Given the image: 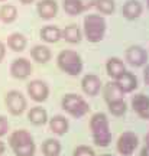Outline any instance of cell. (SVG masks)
<instances>
[{
  "mask_svg": "<svg viewBox=\"0 0 149 156\" xmlns=\"http://www.w3.org/2000/svg\"><path fill=\"white\" fill-rule=\"evenodd\" d=\"M20 2H22V3H25V5H28V3H32L33 0H20Z\"/></svg>",
  "mask_w": 149,
  "mask_h": 156,
  "instance_id": "cell-37",
  "label": "cell"
},
{
  "mask_svg": "<svg viewBox=\"0 0 149 156\" xmlns=\"http://www.w3.org/2000/svg\"><path fill=\"white\" fill-rule=\"evenodd\" d=\"M51 130L55 134H65L68 132V120L62 116H55L54 119H51L49 122Z\"/></svg>",
  "mask_w": 149,
  "mask_h": 156,
  "instance_id": "cell-20",
  "label": "cell"
},
{
  "mask_svg": "<svg viewBox=\"0 0 149 156\" xmlns=\"http://www.w3.org/2000/svg\"><path fill=\"white\" fill-rule=\"evenodd\" d=\"M100 156H111V155H100Z\"/></svg>",
  "mask_w": 149,
  "mask_h": 156,
  "instance_id": "cell-38",
  "label": "cell"
},
{
  "mask_svg": "<svg viewBox=\"0 0 149 156\" xmlns=\"http://www.w3.org/2000/svg\"><path fill=\"white\" fill-rule=\"evenodd\" d=\"M0 2H3V0H0Z\"/></svg>",
  "mask_w": 149,
  "mask_h": 156,
  "instance_id": "cell-40",
  "label": "cell"
},
{
  "mask_svg": "<svg viewBox=\"0 0 149 156\" xmlns=\"http://www.w3.org/2000/svg\"><path fill=\"white\" fill-rule=\"evenodd\" d=\"M132 107L140 119L149 120V97L145 94H136L132 98Z\"/></svg>",
  "mask_w": 149,
  "mask_h": 156,
  "instance_id": "cell-11",
  "label": "cell"
},
{
  "mask_svg": "<svg viewBox=\"0 0 149 156\" xmlns=\"http://www.w3.org/2000/svg\"><path fill=\"white\" fill-rule=\"evenodd\" d=\"M144 78H145V83H146V84L149 85V67H146V69H145Z\"/></svg>",
  "mask_w": 149,
  "mask_h": 156,
  "instance_id": "cell-33",
  "label": "cell"
},
{
  "mask_svg": "<svg viewBox=\"0 0 149 156\" xmlns=\"http://www.w3.org/2000/svg\"><path fill=\"white\" fill-rule=\"evenodd\" d=\"M126 59L133 67H142L148 61V54L142 46H130L126 51Z\"/></svg>",
  "mask_w": 149,
  "mask_h": 156,
  "instance_id": "cell-9",
  "label": "cell"
},
{
  "mask_svg": "<svg viewBox=\"0 0 149 156\" xmlns=\"http://www.w3.org/2000/svg\"><path fill=\"white\" fill-rule=\"evenodd\" d=\"M32 56L33 59L39 64H45V62L49 61L51 58V51L46 48V46H42V45H38L32 49Z\"/></svg>",
  "mask_w": 149,
  "mask_h": 156,
  "instance_id": "cell-23",
  "label": "cell"
},
{
  "mask_svg": "<svg viewBox=\"0 0 149 156\" xmlns=\"http://www.w3.org/2000/svg\"><path fill=\"white\" fill-rule=\"evenodd\" d=\"M7 44H9L12 51H15V52H22V51L25 49V46H26V39H25V36L20 34H13L9 36Z\"/></svg>",
  "mask_w": 149,
  "mask_h": 156,
  "instance_id": "cell-22",
  "label": "cell"
},
{
  "mask_svg": "<svg viewBox=\"0 0 149 156\" xmlns=\"http://www.w3.org/2000/svg\"><path fill=\"white\" fill-rule=\"evenodd\" d=\"M106 69H107L109 77H111V78H114V80H116V78H119L122 74L126 71V67H125L123 61H120L119 58H110V59L107 61Z\"/></svg>",
  "mask_w": 149,
  "mask_h": 156,
  "instance_id": "cell-16",
  "label": "cell"
},
{
  "mask_svg": "<svg viewBox=\"0 0 149 156\" xmlns=\"http://www.w3.org/2000/svg\"><path fill=\"white\" fill-rule=\"evenodd\" d=\"M9 143L16 156L35 155V142H33L31 133H28L26 130H16L15 133H12Z\"/></svg>",
  "mask_w": 149,
  "mask_h": 156,
  "instance_id": "cell-2",
  "label": "cell"
},
{
  "mask_svg": "<svg viewBox=\"0 0 149 156\" xmlns=\"http://www.w3.org/2000/svg\"><path fill=\"white\" fill-rule=\"evenodd\" d=\"M81 87H83V91L87 95H97L100 91V87H101V81L97 75H93V74H89L83 78L81 81Z\"/></svg>",
  "mask_w": 149,
  "mask_h": 156,
  "instance_id": "cell-13",
  "label": "cell"
},
{
  "mask_svg": "<svg viewBox=\"0 0 149 156\" xmlns=\"http://www.w3.org/2000/svg\"><path fill=\"white\" fill-rule=\"evenodd\" d=\"M6 106H7V110L13 116H19L26 108V100L22 95V93L13 90V91H9L6 95Z\"/></svg>",
  "mask_w": 149,
  "mask_h": 156,
  "instance_id": "cell-7",
  "label": "cell"
},
{
  "mask_svg": "<svg viewBox=\"0 0 149 156\" xmlns=\"http://www.w3.org/2000/svg\"><path fill=\"white\" fill-rule=\"evenodd\" d=\"M42 152L45 156H58L61 153V145L58 140L48 139L42 145Z\"/></svg>",
  "mask_w": 149,
  "mask_h": 156,
  "instance_id": "cell-24",
  "label": "cell"
},
{
  "mask_svg": "<svg viewBox=\"0 0 149 156\" xmlns=\"http://www.w3.org/2000/svg\"><path fill=\"white\" fill-rule=\"evenodd\" d=\"M90 129L93 134L94 143L100 147H106L110 145L111 133L109 127V119L104 113H96L90 120Z\"/></svg>",
  "mask_w": 149,
  "mask_h": 156,
  "instance_id": "cell-1",
  "label": "cell"
},
{
  "mask_svg": "<svg viewBox=\"0 0 149 156\" xmlns=\"http://www.w3.org/2000/svg\"><path fill=\"white\" fill-rule=\"evenodd\" d=\"M64 9L68 15H80L81 12H84L83 5L80 0H64Z\"/></svg>",
  "mask_w": 149,
  "mask_h": 156,
  "instance_id": "cell-27",
  "label": "cell"
},
{
  "mask_svg": "<svg viewBox=\"0 0 149 156\" xmlns=\"http://www.w3.org/2000/svg\"><path fill=\"white\" fill-rule=\"evenodd\" d=\"M103 94H104L106 101H107V103H110V101H114V100H119V98H123L125 93H123V91H122V90L117 87L116 83H109L104 87Z\"/></svg>",
  "mask_w": 149,
  "mask_h": 156,
  "instance_id": "cell-19",
  "label": "cell"
},
{
  "mask_svg": "<svg viewBox=\"0 0 149 156\" xmlns=\"http://www.w3.org/2000/svg\"><path fill=\"white\" fill-rule=\"evenodd\" d=\"M58 12V5L54 0H42L38 3V13L44 19H52L56 16Z\"/></svg>",
  "mask_w": 149,
  "mask_h": 156,
  "instance_id": "cell-14",
  "label": "cell"
},
{
  "mask_svg": "<svg viewBox=\"0 0 149 156\" xmlns=\"http://www.w3.org/2000/svg\"><path fill=\"white\" fill-rule=\"evenodd\" d=\"M122 12H123V16L129 19V20L138 19L140 16V13H142V5L136 0H129L126 5L123 6Z\"/></svg>",
  "mask_w": 149,
  "mask_h": 156,
  "instance_id": "cell-15",
  "label": "cell"
},
{
  "mask_svg": "<svg viewBox=\"0 0 149 156\" xmlns=\"http://www.w3.org/2000/svg\"><path fill=\"white\" fill-rule=\"evenodd\" d=\"M62 108L68 114L75 117V119H80V117L85 116L90 110L87 101L84 100L81 95H77V94H67L62 98Z\"/></svg>",
  "mask_w": 149,
  "mask_h": 156,
  "instance_id": "cell-5",
  "label": "cell"
},
{
  "mask_svg": "<svg viewBox=\"0 0 149 156\" xmlns=\"http://www.w3.org/2000/svg\"><path fill=\"white\" fill-rule=\"evenodd\" d=\"M81 2V5H83V9L84 10H87L90 7H93L94 3H96V0H80Z\"/></svg>",
  "mask_w": 149,
  "mask_h": 156,
  "instance_id": "cell-31",
  "label": "cell"
},
{
  "mask_svg": "<svg viewBox=\"0 0 149 156\" xmlns=\"http://www.w3.org/2000/svg\"><path fill=\"white\" fill-rule=\"evenodd\" d=\"M17 16V10L15 6L12 5H6L0 9V19L3 20L5 23H10L13 22Z\"/></svg>",
  "mask_w": 149,
  "mask_h": 156,
  "instance_id": "cell-26",
  "label": "cell"
},
{
  "mask_svg": "<svg viewBox=\"0 0 149 156\" xmlns=\"http://www.w3.org/2000/svg\"><path fill=\"white\" fill-rule=\"evenodd\" d=\"M94 6L104 15H110L114 12V2L113 0H96Z\"/></svg>",
  "mask_w": 149,
  "mask_h": 156,
  "instance_id": "cell-28",
  "label": "cell"
},
{
  "mask_svg": "<svg viewBox=\"0 0 149 156\" xmlns=\"http://www.w3.org/2000/svg\"><path fill=\"white\" fill-rule=\"evenodd\" d=\"M28 94L31 95V98L33 101H45L48 98V94H49V88L48 85L44 83V81H38L35 80L28 85Z\"/></svg>",
  "mask_w": 149,
  "mask_h": 156,
  "instance_id": "cell-8",
  "label": "cell"
},
{
  "mask_svg": "<svg viewBox=\"0 0 149 156\" xmlns=\"http://www.w3.org/2000/svg\"><path fill=\"white\" fill-rule=\"evenodd\" d=\"M148 7H149V0H148Z\"/></svg>",
  "mask_w": 149,
  "mask_h": 156,
  "instance_id": "cell-39",
  "label": "cell"
},
{
  "mask_svg": "<svg viewBox=\"0 0 149 156\" xmlns=\"http://www.w3.org/2000/svg\"><path fill=\"white\" fill-rule=\"evenodd\" d=\"M139 145L138 136L132 132H125L119 136L117 140V151L123 156H130L133 155V152L136 151V147Z\"/></svg>",
  "mask_w": 149,
  "mask_h": 156,
  "instance_id": "cell-6",
  "label": "cell"
},
{
  "mask_svg": "<svg viewBox=\"0 0 149 156\" xmlns=\"http://www.w3.org/2000/svg\"><path fill=\"white\" fill-rule=\"evenodd\" d=\"M10 73L15 78H19V80H23L31 75L32 73V65L29 64L28 59L25 58H19V59H15L10 65Z\"/></svg>",
  "mask_w": 149,
  "mask_h": 156,
  "instance_id": "cell-10",
  "label": "cell"
},
{
  "mask_svg": "<svg viewBox=\"0 0 149 156\" xmlns=\"http://www.w3.org/2000/svg\"><path fill=\"white\" fill-rule=\"evenodd\" d=\"M145 142H146V145L149 146V133L146 134V136H145Z\"/></svg>",
  "mask_w": 149,
  "mask_h": 156,
  "instance_id": "cell-36",
  "label": "cell"
},
{
  "mask_svg": "<svg viewBox=\"0 0 149 156\" xmlns=\"http://www.w3.org/2000/svg\"><path fill=\"white\" fill-rule=\"evenodd\" d=\"M5 143H3V142H2V140H0V156L3 155V152H5Z\"/></svg>",
  "mask_w": 149,
  "mask_h": 156,
  "instance_id": "cell-35",
  "label": "cell"
},
{
  "mask_svg": "<svg viewBox=\"0 0 149 156\" xmlns=\"http://www.w3.org/2000/svg\"><path fill=\"white\" fill-rule=\"evenodd\" d=\"M127 110V104L126 101L123 98H119V100H114V101H110L109 103V112L113 114V116H123Z\"/></svg>",
  "mask_w": 149,
  "mask_h": 156,
  "instance_id": "cell-25",
  "label": "cell"
},
{
  "mask_svg": "<svg viewBox=\"0 0 149 156\" xmlns=\"http://www.w3.org/2000/svg\"><path fill=\"white\" fill-rule=\"evenodd\" d=\"M41 36L45 42H49V44H55L58 42L61 38V30L56 26H45L41 30Z\"/></svg>",
  "mask_w": 149,
  "mask_h": 156,
  "instance_id": "cell-21",
  "label": "cell"
},
{
  "mask_svg": "<svg viewBox=\"0 0 149 156\" xmlns=\"http://www.w3.org/2000/svg\"><path fill=\"white\" fill-rule=\"evenodd\" d=\"M5 54H6V51H5V45L0 42V62H2V59L5 58Z\"/></svg>",
  "mask_w": 149,
  "mask_h": 156,
  "instance_id": "cell-32",
  "label": "cell"
},
{
  "mask_svg": "<svg viewBox=\"0 0 149 156\" xmlns=\"http://www.w3.org/2000/svg\"><path fill=\"white\" fill-rule=\"evenodd\" d=\"M58 67L68 75H78L83 71L81 56L74 51H62L58 55Z\"/></svg>",
  "mask_w": 149,
  "mask_h": 156,
  "instance_id": "cell-4",
  "label": "cell"
},
{
  "mask_svg": "<svg viewBox=\"0 0 149 156\" xmlns=\"http://www.w3.org/2000/svg\"><path fill=\"white\" fill-rule=\"evenodd\" d=\"M7 130H9V123L3 116H0V137L5 136L7 133Z\"/></svg>",
  "mask_w": 149,
  "mask_h": 156,
  "instance_id": "cell-30",
  "label": "cell"
},
{
  "mask_svg": "<svg viewBox=\"0 0 149 156\" xmlns=\"http://www.w3.org/2000/svg\"><path fill=\"white\" fill-rule=\"evenodd\" d=\"M28 119L29 122L36 124V126H41V124H45L46 120H48V114L42 107H33L31 108V112L28 113Z\"/></svg>",
  "mask_w": 149,
  "mask_h": 156,
  "instance_id": "cell-17",
  "label": "cell"
},
{
  "mask_svg": "<svg viewBox=\"0 0 149 156\" xmlns=\"http://www.w3.org/2000/svg\"><path fill=\"white\" fill-rule=\"evenodd\" d=\"M84 32L90 42H100L106 32V20L104 17L99 15H89L84 19Z\"/></svg>",
  "mask_w": 149,
  "mask_h": 156,
  "instance_id": "cell-3",
  "label": "cell"
},
{
  "mask_svg": "<svg viewBox=\"0 0 149 156\" xmlns=\"http://www.w3.org/2000/svg\"><path fill=\"white\" fill-rule=\"evenodd\" d=\"M116 84L125 94L126 93H132L133 90L138 88V78H136V75H133L132 73L125 71L120 77L116 78Z\"/></svg>",
  "mask_w": 149,
  "mask_h": 156,
  "instance_id": "cell-12",
  "label": "cell"
},
{
  "mask_svg": "<svg viewBox=\"0 0 149 156\" xmlns=\"http://www.w3.org/2000/svg\"><path fill=\"white\" fill-rule=\"evenodd\" d=\"M74 156H96L94 151L89 146H78L74 151Z\"/></svg>",
  "mask_w": 149,
  "mask_h": 156,
  "instance_id": "cell-29",
  "label": "cell"
},
{
  "mask_svg": "<svg viewBox=\"0 0 149 156\" xmlns=\"http://www.w3.org/2000/svg\"><path fill=\"white\" fill-rule=\"evenodd\" d=\"M140 156H149V146L148 145H146L144 149H142V152H140Z\"/></svg>",
  "mask_w": 149,
  "mask_h": 156,
  "instance_id": "cell-34",
  "label": "cell"
},
{
  "mask_svg": "<svg viewBox=\"0 0 149 156\" xmlns=\"http://www.w3.org/2000/svg\"><path fill=\"white\" fill-rule=\"evenodd\" d=\"M61 36L70 44H78L81 41V30L75 25H70L61 32Z\"/></svg>",
  "mask_w": 149,
  "mask_h": 156,
  "instance_id": "cell-18",
  "label": "cell"
}]
</instances>
